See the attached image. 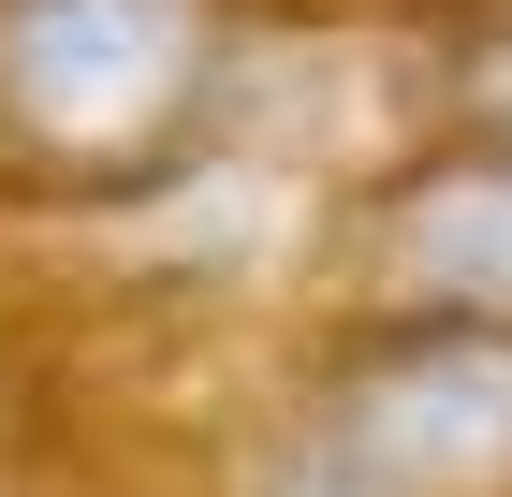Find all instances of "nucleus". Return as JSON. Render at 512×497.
I'll return each mask as SVG.
<instances>
[{
  "mask_svg": "<svg viewBox=\"0 0 512 497\" xmlns=\"http://www.w3.org/2000/svg\"><path fill=\"white\" fill-rule=\"evenodd\" d=\"M205 497H512V322L322 307L205 439Z\"/></svg>",
  "mask_w": 512,
  "mask_h": 497,
  "instance_id": "obj_1",
  "label": "nucleus"
},
{
  "mask_svg": "<svg viewBox=\"0 0 512 497\" xmlns=\"http://www.w3.org/2000/svg\"><path fill=\"white\" fill-rule=\"evenodd\" d=\"M249 0H0V220H74L220 147Z\"/></svg>",
  "mask_w": 512,
  "mask_h": 497,
  "instance_id": "obj_2",
  "label": "nucleus"
},
{
  "mask_svg": "<svg viewBox=\"0 0 512 497\" xmlns=\"http://www.w3.org/2000/svg\"><path fill=\"white\" fill-rule=\"evenodd\" d=\"M439 132L512 147V0H439Z\"/></svg>",
  "mask_w": 512,
  "mask_h": 497,
  "instance_id": "obj_4",
  "label": "nucleus"
},
{
  "mask_svg": "<svg viewBox=\"0 0 512 497\" xmlns=\"http://www.w3.org/2000/svg\"><path fill=\"white\" fill-rule=\"evenodd\" d=\"M322 307L512 322V147L498 132H425V147H395L366 191H337Z\"/></svg>",
  "mask_w": 512,
  "mask_h": 497,
  "instance_id": "obj_3",
  "label": "nucleus"
}]
</instances>
